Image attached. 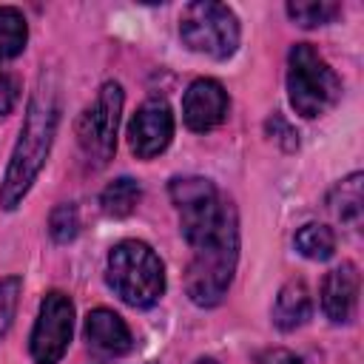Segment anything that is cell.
<instances>
[{
	"mask_svg": "<svg viewBox=\"0 0 364 364\" xmlns=\"http://www.w3.org/2000/svg\"><path fill=\"white\" fill-rule=\"evenodd\" d=\"M85 338L91 341V347H97L100 353H108V355H122L131 350L128 324L122 321V316H117L114 310H105V307H97L88 313Z\"/></svg>",
	"mask_w": 364,
	"mask_h": 364,
	"instance_id": "cell-12",
	"label": "cell"
},
{
	"mask_svg": "<svg viewBox=\"0 0 364 364\" xmlns=\"http://www.w3.org/2000/svg\"><path fill=\"white\" fill-rule=\"evenodd\" d=\"M287 14L299 26L313 28V26L330 23L338 14V3H330V0H296V3H287Z\"/></svg>",
	"mask_w": 364,
	"mask_h": 364,
	"instance_id": "cell-17",
	"label": "cell"
},
{
	"mask_svg": "<svg viewBox=\"0 0 364 364\" xmlns=\"http://www.w3.org/2000/svg\"><path fill=\"white\" fill-rule=\"evenodd\" d=\"M173 136V114L165 100H145L128 122V145L136 156L151 159L168 148Z\"/></svg>",
	"mask_w": 364,
	"mask_h": 364,
	"instance_id": "cell-9",
	"label": "cell"
},
{
	"mask_svg": "<svg viewBox=\"0 0 364 364\" xmlns=\"http://www.w3.org/2000/svg\"><path fill=\"white\" fill-rule=\"evenodd\" d=\"M48 228H51V236L57 242H68L77 236V228H80V219H77V210L74 205H60L51 210V219H48Z\"/></svg>",
	"mask_w": 364,
	"mask_h": 364,
	"instance_id": "cell-18",
	"label": "cell"
},
{
	"mask_svg": "<svg viewBox=\"0 0 364 364\" xmlns=\"http://www.w3.org/2000/svg\"><path fill=\"white\" fill-rule=\"evenodd\" d=\"M296 247H299L301 256H307V259H313V262H324V259H330L333 250H336V236H333V230H330L327 225L310 222V225L299 228V233H296Z\"/></svg>",
	"mask_w": 364,
	"mask_h": 364,
	"instance_id": "cell-16",
	"label": "cell"
},
{
	"mask_svg": "<svg viewBox=\"0 0 364 364\" xmlns=\"http://www.w3.org/2000/svg\"><path fill=\"white\" fill-rule=\"evenodd\" d=\"M28 26L14 6H0V63L17 57L26 48Z\"/></svg>",
	"mask_w": 364,
	"mask_h": 364,
	"instance_id": "cell-14",
	"label": "cell"
},
{
	"mask_svg": "<svg viewBox=\"0 0 364 364\" xmlns=\"http://www.w3.org/2000/svg\"><path fill=\"white\" fill-rule=\"evenodd\" d=\"M17 296H20V279H17V276L0 279V336L9 330V324H11V318H14Z\"/></svg>",
	"mask_w": 364,
	"mask_h": 364,
	"instance_id": "cell-19",
	"label": "cell"
},
{
	"mask_svg": "<svg viewBox=\"0 0 364 364\" xmlns=\"http://www.w3.org/2000/svg\"><path fill=\"white\" fill-rule=\"evenodd\" d=\"M74 304L65 293H48L40 304V316L31 330V358L37 364H57L71 341Z\"/></svg>",
	"mask_w": 364,
	"mask_h": 364,
	"instance_id": "cell-8",
	"label": "cell"
},
{
	"mask_svg": "<svg viewBox=\"0 0 364 364\" xmlns=\"http://www.w3.org/2000/svg\"><path fill=\"white\" fill-rule=\"evenodd\" d=\"M20 97V85L14 77H9L6 71H0V114H9L17 105Z\"/></svg>",
	"mask_w": 364,
	"mask_h": 364,
	"instance_id": "cell-21",
	"label": "cell"
},
{
	"mask_svg": "<svg viewBox=\"0 0 364 364\" xmlns=\"http://www.w3.org/2000/svg\"><path fill=\"white\" fill-rule=\"evenodd\" d=\"M276 364H304V361L293 353H276Z\"/></svg>",
	"mask_w": 364,
	"mask_h": 364,
	"instance_id": "cell-22",
	"label": "cell"
},
{
	"mask_svg": "<svg viewBox=\"0 0 364 364\" xmlns=\"http://www.w3.org/2000/svg\"><path fill=\"white\" fill-rule=\"evenodd\" d=\"M139 199H142V188L131 176H122V179H114L102 191V210L114 219H122V216H131L136 210Z\"/></svg>",
	"mask_w": 364,
	"mask_h": 364,
	"instance_id": "cell-15",
	"label": "cell"
},
{
	"mask_svg": "<svg viewBox=\"0 0 364 364\" xmlns=\"http://www.w3.org/2000/svg\"><path fill=\"white\" fill-rule=\"evenodd\" d=\"M287 94H290V105L296 108V114L307 119L330 111L341 97V80L310 43H296L290 48Z\"/></svg>",
	"mask_w": 364,
	"mask_h": 364,
	"instance_id": "cell-4",
	"label": "cell"
},
{
	"mask_svg": "<svg viewBox=\"0 0 364 364\" xmlns=\"http://www.w3.org/2000/svg\"><path fill=\"white\" fill-rule=\"evenodd\" d=\"M179 34L191 51L213 60H225L239 46V20L228 6L213 0H199L185 6L179 17Z\"/></svg>",
	"mask_w": 364,
	"mask_h": 364,
	"instance_id": "cell-5",
	"label": "cell"
},
{
	"mask_svg": "<svg viewBox=\"0 0 364 364\" xmlns=\"http://www.w3.org/2000/svg\"><path fill=\"white\" fill-rule=\"evenodd\" d=\"M358 304V267L353 262H344L341 267L330 270L321 284V307L330 321L344 324L353 318Z\"/></svg>",
	"mask_w": 364,
	"mask_h": 364,
	"instance_id": "cell-11",
	"label": "cell"
},
{
	"mask_svg": "<svg viewBox=\"0 0 364 364\" xmlns=\"http://www.w3.org/2000/svg\"><path fill=\"white\" fill-rule=\"evenodd\" d=\"M171 199L179 210V222H182V233L188 245H199L210 239L225 225V219L233 213V205L225 202L219 191L202 176L173 179Z\"/></svg>",
	"mask_w": 364,
	"mask_h": 364,
	"instance_id": "cell-6",
	"label": "cell"
},
{
	"mask_svg": "<svg viewBox=\"0 0 364 364\" xmlns=\"http://www.w3.org/2000/svg\"><path fill=\"white\" fill-rule=\"evenodd\" d=\"M54 131H57V100H54V91L40 88L28 102L26 122H23L17 148L11 154L3 188H0V202L6 210L17 208V202L28 193L31 182L37 179V173L48 156Z\"/></svg>",
	"mask_w": 364,
	"mask_h": 364,
	"instance_id": "cell-1",
	"label": "cell"
},
{
	"mask_svg": "<svg viewBox=\"0 0 364 364\" xmlns=\"http://www.w3.org/2000/svg\"><path fill=\"white\" fill-rule=\"evenodd\" d=\"M307 316H310V290H307L304 282L293 279L276 296L273 321H276L279 330H296L307 321Z\"/></svg>",
	"mask_w": 364,
	"mask_h": 364,
	"instance_id": "cell-13",
	"label": "cell"
},
{
	"mask_svg": "<svg viewBox=\"0 0 364 364\" xmlns=\"http://www.w3.org/2000/svg\"><path fill=\"white\" fill-rule=\"evenodd\" d=\"M193 364H216L213 358H199V361H193Z\"/></svg>",
	"mask_w": 364,
	"mask_h": 364,
	"instance_id": "cell-23",
	"label": "cell"
},
{
	"mask_svg": "<svg viewBox=\"0 0 364 364\" xmlns=\"http://www.w3.org/2000/svg\"><path fill=\"white\" fill-rule=\"evenodd\" d=\"M108 284L125 304L151 307L165 293V270L145 242L128 239L108 253Z\"/></svg>",
	"mask_w": 364,
	"mask_h": 364,
	"instance_id": "cell-3",
	"label": "cell"
},
{
	"mask_svg": "<svg viewBox=\"0 0 364 364\" xmlns=\"http://www.w3.org/2000/svg\"><path fill=\"white\" fill-rule=\"evenodd\" d=\"M358 210H361V173H353L350 179L341 182V208H338V216L341 219H358Z\"/></svg>",
	"mask_w": 364,
	"mask_h": 364,
	"instance_id": "cell-20",
	"label": "cell"
},
{
	"mask_svg": "<svg viewBox=\"0 0 364 364\" xmlns=\"http://www.w3.org/2000/svg\"><path fill=\"white\" fill-rule=\"evenodd\" d=\"M193 256L188 264V296L193 304L213 307L222 301V296L230 287L236 259H239V222L236 210L225 219V225L205 242L191 245Z\"/></svg>",
	"mask_w": 364,
	"mask_h": 364,
	"instance_id": "cell-2",
	"label": "cell"
},
{
	"mask_svg": "<svg viewBox=\"0 0 364 364\" xmlns=\"http://www.w3.org/2000/svg\"><path fill=\"white\" fill-rule=\"evenodd\" d=\"M182 117H185V125L191 131H210L216 128L225 117H228V94L225 88L210 80V77H202V80H193L185 91V100H182Z\"/></svg>",
	"mask_w": 364,
	"mask_h": 364,
	"instance_id": "cell-10",
	"label": "cell"
},
{
	"mask_svg": "<svg viewBox=\"0 0 364 364\" xmlns=\"http://www.w3.org/2000/svg\"><path fill=\"white\" fill-rule=\"evenodd\" d=\"M122 114V88L117 82H105L97 100L82 111L77 122V139L88 162L105 165L117 148V128Z\"/></svg>",
	"mask_w": 364,
	"mask_h": 364,
	"instance_id": "cell-7",
	"label": "cell"
}]
</instances>
